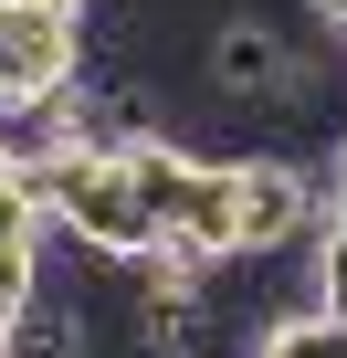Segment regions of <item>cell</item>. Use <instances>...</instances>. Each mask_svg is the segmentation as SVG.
<instances>
[{
  "label": "cell",
  "mask_w": 347,
  "mask_h": 358,
  "mask_svg": "<svg viewBox=\"0 0 347 358\" xmlns=\"http://www.w3.org/2000/svg\"><path fill=\"white\" fill-rule=\"evenodd\" d=\"M11 358H84V306L64 285H43L22 316H11Z\"/></svg>",
  "instance_id": "obj_3"
},
{
  "label": "cell",
  "mask_w": 347,
  "mask_h": 358,
  "mask_svg": "<svg viewBox=\"0 0 347 358\" xmlns=\"http://www.w3.org/2000/svg\"><path fill=\"white\" fill-rule=\"evenodd\" d=\"M274 74H284V32L274 22H221L200 43V95L211 106H274Z\"/></svg>",
  "instance_id": "obj_2"
},
{
  "label": "cell",
  "mask_w": 347,
  "mask_h": 358,
  "mask_svg": "<svg viewBox=\"0 0 347 358\" xmlns=\"http://www.w3.org/2000/svg\"><path fill=\"white\" fill-rule=\"evenodd\" d=\"M0 358H11V316H0Z\"/></svg>",
  "instance_id": "obj_8"
},
{
  "label": "cell",
  "mask_w": 347,
  "mask_h": 358,
  "mask_svg": "<svg viewBox=\"0 0 347 358\" xmlns=\"http://www.w3.org/2000/svg\"><path fill=\"white\" fill-rule=\"evenodd\" d=\"M337 169H347V127H337Z\"/></svg>",
  "instance_id": "obj_9"
},
{
  "label": "cell",
  "mask_w": 347,
  "mask_h": 358,
  "mask_svg": "<svg viewBox=\"0 0 347 358\" xmlns=\"http://www.w3.org/2000/svg\"><path fill=\"white\" fill-rule=\"evenodd\" d=\"M316 306H326V316H347V232H326V243H316Z\"/></svg>",
  "instance_id": "obj_6"
},
{
  "label": "cell",
  "mask_w": 347,
  "mask_h": 358,
  "mask_svg": "<svg viewBox=\"0 0 347 358\" xmlns=\"http://www.w3.org/2000/svg\"><path fill=\"white\" fill-rule=\"evenodd\" d=\"M43 295V243H0V316H22Z\"/></svg>",
  "instance_id": "obj_5"
},
{
  "label": "cell",
  "mask_w": 347,
  "mask_h": 358,
  "mask_svg": "<svg viewBox=\"0 0 347 358\" xmlns=\"http://www.w3.org/2000/svg\"><path fill=\"white\" fill-rule=\"evenodd\" d=\"M0 169H11V158H0Z\"/></svg>",
  "instance_id": "obj_10"
},
{
  "label": "cell",
  "mask_w": 347,
  "mask_h": 358,
  "mask_svg": "<svg viewBox=\"0 0 347 358\" xmlns=\"http://www.w3.org/2000/svg\"><path fill=\"white\" fill-rule=\"evenodd\" d=\"M0 243H53V222H43V201H32L22 169H0Z\"/></svg>",
  "instance_id": "obj_4"
},
{
  "label": "cell",
  "mask_w": 347,
  "mask_h": 358,
  "mask_svg": "<svg viewBox=\"0 0 347 358\" xmlns=\"http://www.w3.org/2000/svg\"><path fill=\"white\" fill-rule=\"evenodd\" d=\"M22 179H32V201H43L53 243H74L84 264H116V274H126V264H137V253H158V232H168V222L137 201L126 158H95V148H74V137H64V148H43Z\"/></svg>",
  "instance_id": "obj_1"
},
{
  "label": "cell",
  "mask_w": 347,
  "mask_h": 358,
  "mask_svg": "<svg viewBox=\"0 0 347 358\" xmlns=\"http://www.w3.org/2000/svg\"><path fill=\"white\" fill-rule=\"evenodd\" d=\"M305 11H316V22H326V32H347V0H305Z\"/></svg>",
  "instance_id": "obj_7"
}]
</instances>
